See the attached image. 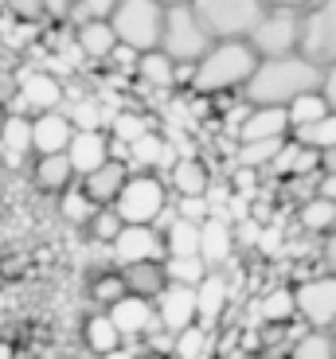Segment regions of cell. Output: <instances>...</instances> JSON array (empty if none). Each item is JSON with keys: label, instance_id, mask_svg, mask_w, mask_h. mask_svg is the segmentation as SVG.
Here are the masks:
<instances>
[{"label": "cell", "instance_id": "40", "mask_svg": "<svg viewBox=\"0 0 336 359\" xmlns=\"http://www.w3.org/2000/svg\"><path fill=\"white\" fill-rule=\"evenodd\" d=\"M126 293H129V289H126V278H121V269H118V273H102V278L90 285V297L98 301V305H106V309H109V305H118V301H121Z\"/></svg>", "mask_w": 336, "mask_h": 359}, {"label": "cell", "instance_id": "1", "mask_svg": "<svg viewBox=\"0 0 336 359\" xmlns=\"http://www.w3.org/2000/svg\"><path fill=\"white\" fill-rule=\"evenodd\" d=\"M325 86V67L309 63L301 51L278 55V59H258L250 82L243 86V102L250 106H290L301 94Z\"/></svg>", "mask_w": 336, "mask_h": 359}, {"label": "cell", "instance_id": "33", "mask_svg": "<svg viewBox=\"0 0 336 359\" xmlns=\"http://www.w3.org/2000/svg\"><path fill=\"white\" fill-rule=\"evenodd\" d=\"M290 137H270V141H238V168H270L274 156L282 153Z\"/></svg>", "mask_w": 336, "mask_h": 359}, {"label": "cell", "instance_id": "12", "mask_svg": "<svg viewBox=\"0 0 336 359\" xmlns=\"http://www.w3.org/2000/svg\"><path fill=\"white\" fill-rule=\"evenodd\" d=\"M156 305V320H161V328H168V332H184V328H191L196 324V285H176V281H168L164 285V293L153 301Z\"/></svg>", "mask_w": 336, "mask_h": 359}, {"label": "cell", "instance_id": "57", "mask_svg": "<svg viewBox=\"0 0 336 359\" xmlns=\"http://www.w3.org/2000/svg\"><path fill=\"white\" fill-rule=\"evenodd\" d=\"M0 12H4V0H0Z\"/></svg>", "mask_w": 336, "mask_h": 359}, {"label": "cell", "instance_id": "49", "mask_svg": "<svg viewBox=\"0 0 336 359\" xmlns=\"http://www.w3.org/2000/svg\"><path fill=\"white\" fill-rule=\"evenodd\" d=\"M317 0H266V8H297V12H305V8H313Z\"/></svg>", "mask_w": 336, "mask_h": 359}, {"label": "cell", "instance_id": "31", "mask_svg": "<svg viewBox=\"0 0 336 359\" xmlns=\"http://www.w3.org/2000/svg\"><path fill=\"white\" fill-rule=\"evenodd\" d=\"M67 109V117H71V126L74 129H86V133H106L109 129V121H114V114H106V109H102V102L98 98H90V94H86V98H74L71 106H63Z\"/></svg>", "mask_w": 336, "mask_h": 359}, {"label": "cell", "instance_id": "45", "mask_svg": "<svg viewBox=\"0 0 336 359\" xmlns=\"http://www.w3.org/2000/svg\"><path fill=\"white\" fill-rule=\"evenodd\" d=\"M47 20H59V24H71V12H74V0H43Z\"/></svg>", "mask_w": 336, "mask_h": 359}, {"label": "cell", "instance_id": "26", "mask_svg": "<svg viewBox=\"0 0 336 359\" xmlns=\"http://www.w3.org/2000/svg\"><path fill=\"white\" fill-rule=\"evenodd\" d=\"M74 168H71V156L67 153H51V156H39L36 161V184L43 191H55V196H59V191H67L74 184Z\"/></svg>", "mask_w": 336, "mask_h": 359}, {"label": "cell", "instance_id": "11", "mask_svg": "<svg viewBox=\"0 0 336 359\" xmlns=\"http://www.w3.org/2000/svg\"><path fill=\"white\" fill-rule=\"evenodd\" d=\"M109 254L121 269V266H137V262H164L168 246H164V234L156 226H121V234L109 243Z\"/></svg>", "mask_w": 336, "mask_h": 359}, {"label": "cell", "instance_id": "34", "mask_svg": "<svg viewBox=\"0 0 336 359\" xmlns=\"http://www.w3.org/2000/svg\"><path fill=\"white\" fill-rule=\"evenodd\" d=\"M290 359H336L332 332H325V328H305V332L293 340Z\"/></svg>", "mask_w": 336, "mask_h": 359}, {"label": "cell", "instance_id": "5", "mask_svg": "<svg viewBox=\"0 0 336 359\" xmlns=\"http://www.w3.org/2000/svg\"><path fill=\"white\" fill-rule=\"evenodd\" d=\"M191 8L215 39H250L255 24L262 20L266 0H191Z\"/></svg>", "mask_w": 336, "mask_h": 359}, {"label": "cell", "instance_id": "8", "mask_svg": "<svg viewBox=\"0 0 336 359\" xmlns=\"http://www.w3.org/2000/svg\"><path fill=\"white\" fill-rule=\"evenodd\" d=\"M309 63L336 67V0H317L301 12V47Z\"/></svg>", "mask_w": 336, "mask_h": 359}, {"label": "cell", "instance_id": "43", "mask_svg": "<svg viewBox=\"0 0 336 359\" xmlns=\"http://www.w3.org/2000/svg\"><path fill=\"white\" fill-rule=\"evenodd\" d=\"M114 8H118V0H74L71 24H82V20H109Z\"/></svg>", "mask_w": 336, "mask_h": 359}, {"label": "cell", "instance_id": "50", "mask_svg": "<svg viewBox=\"0 0 336 359\" xmlns=\"http://www.w3.org/2000/svg\"><path fill=\"white\" fill-rule=\"evenodd\" d=\"M98 359H137L133 351L126 348V344H121V348H114V351H106V355H98Z\"/></svg>", "mask_w": 336, "mask_h": 359}, {"label": "cell", "instance_id": "32", "mask_svg": "<svg viewBox=\"0 0 336 359\" xmlns=\"http://www.w3.org/2000/svg\"><path fill=\"white\" fill-rule=\"evenodd\" d=\"M59 211H63V219L67 223H74V226H90V219H94V211H98V203H94L86 191H82V184L74 180L67 191H59Z\"/></svg>", "mask_w": 336, "mask_h": 359}, {"label": "cell", "instance_id": "44", "mask_svg": "<svg viewBox=\"0 0 336 359\" xmlns=\"http://www.w3.org/2000/svg\"><path fill=\"white\" fill-rule=\"evenodd\" d=\"M4 12L16 16V20H24V24H39V20H47L43 0H4Z\"/></svg>", "mask_w": 336, "mask_h": 359}, {"label": "cell", "instance_id": "48", "mask_svg": "<svg viewBox=\"0 0 336 359\" xmlns=\"http://www.w3.org/2000/svg\"><path fill=\"white\" fill-rule=\"evenodd\" d=\"M321 94H325L328 109H336V67H325V86H321Z\"/></svg>", "mask_w": 336, "mask_h": 359}, {"label": "cell", "instance_id": "46", "mask_svg": "<svg viewBox=\"0 0 336 359\" xmlns=\"http://www.w3.org/2000/svg\"><path fill=\"white\" fill-rule=\"evenodd\" d=\"M317 196H325V199H332V203H336V168H321V176H317Z\"/></svg>", "mask_w": 336, "mask_h": 359}, {"label": "cell", "instance_id": "56", "mask_svg": "<svg viewBox=\"0 0 336 359\" xmlns=\"http://www.w3.org/2000/svg\"><path fill=\"white\" fill-rule=\"evenodd\" d=\"M332 348H336V328H332Z\"/></svg>", "mask_w": 336, "mask_h": 359}, {"label": "cell", "instance_id": "41", "mask_svg": "<svg viewBox=\"0 0 336 359\" xmlns=\"http://www.w3.org/2000/svg\"><path fill=\"white\" fill-rule=\"evenodd\" d=\"M109 133H114V141L133 144L137 137L149 133V121H145L141 114H114V121H109Z\"/></svg>", "mask_w": 336, "mask_h": 359}, {"label": "cell", "instance_id": "14", "mask_svg": "<svg viewBox=\"0 0 336 359\" xmlns=\"http://www.w3.org/2000/svg\"><path fill=\"white\" fill-rule=\"evenodd\" d=\"M71 137H74V126L67 117V109H51V114L32 117V149H36V156L67 153Z\"/></svg>", "mask_w": 336, "mask_h": 359}, {"label": "cell", "instance_id": "47", "mask_svg": "<svg viewBox=\"0 0 336 359\" xmlns=\"http://www.w3.org/2000/svg\"><path fill=\"white\" fill-rule=\"evenodd\" d=\"M321 262H325L328 273H336V231L325 234V243H321Z\"/></svg>", "mask_w": 336, "mask_h": 359}, {"label": "cell", "instance_id": "4", "mask_svg": "<svg viewBox=\"0 0 336 359\" xmlns=\"http://www.w3.org/2000/svg\"><path fill=\"white\" fill-rule=\"evenodd\" d=\"M168 184L161 172H129V180L121 184L114 211L121 215L126 226H153L156 215L168 207Z\"/></svg>", "mask_w": 336, "mask_h": 359}, {"label": "cell", "instance_id": "27", "mask_svg": "<svg viewBox=\"0 0 336 359\" xmlns=\"http://www.w3.org/2000/svg\"><path fill=\"white\" fill-rule=\"evenodd\" d=\"M290 137L301 141L305 149H313V153H321V156L336 153V109H328L325 117H317V121H309V126L293 129Z\"/></svg>", "mask_w": 336, "mask_h": 359}, {"label": "cell", "instance_id": "37", "mask_svg": "<svg viewBox=\"0 0 336 359\" xmlns=\"http://www.w3.org/2000/svg\"><path fill=\"white\" fill-rule=\"evenodd\" d=\"M258 313H262V320L270 324H285L297 316V301H293V289H274V293L262 297V305H258Z\"/></svg>", "mask_w": 336, "mask_h": 359}, {"label": "cell", "instance_id": "25", "mask_svg": "<svg viewBox=\"0 0 336 359\" xmlns=\"http://www.w3.org/2000/svg\"><path fill=\"white\" fill-rule=\"evenodd\" d=\"M133 74L145 82V86H153V90H173V86H176V63L161 51V47H153V51H141V55H137Z\"/></svg>", "mask_w": 336, "mask_h": 359}, {"label": "cell", "instance_id": "35", "mask_svg": "<svg viewBox=\"0 0 336 359\" xmlns=\"http://www.w3.org/2000/svg\"><path fill=\"white\" fill-rule=\"evenodd\" d=\"M285 114H290V133L301 126H309V121H317V117L328 114V102L321 90H313V94H301V98H293L290 106H285Z\"/></svg>", "mask_w": 336, "mask_h": 359}, {"label": "cell", "instance_id": "54", "mask_svg": "<svg viewBox=\"0 0 336 359\" xmlns=\"http://www.w3.org/2000/svg\"><path fill=\"white\" fill-rule=\"evenodd\" d=\"M325 168H336V153H328V156H325Z\"/></svg>", "mask_w": 336, "mask_h": 359}, {"label": "cell", "instance_id": "42", "mask_svg": "<svg viewBox=\"0 0 336 359\" xmlns=\"http://www.w3.org/2000/svg\"><path fill=\"white\" fill-rule=\"evenodd\" d=\"M211 199L208 196H176V215L180 219H191V223H208L211 219Z\"/></svg>", "mask_w": 336, "mask_h": 359}, {"label": "cell", "instance_id": "39", "mask_svg": "<svg viewBox=\"0 0 336 359\" xmlns=\"http://www.w3.org/2000/svg\"><path fill=\"white\" fill-rule=\"evenodd\" d=\"M121 226H126V223H121V215L114 211V207H98L86 231H90L94 243H106V246H109V243H114V238L121 234Z\"/></svg>", "mask_w": 336, "mask_h": 359}, {"label": "cell", "instance_id": "53", "mask_svg": "<svg viewBox=\"0 0 336 359\" xmlns=\"http://www.w3.org/2000/svg\"><path fill=\"white\" fill-rule=\"evenodd\" d=\"M137 359H176V355H156V351H149V355H137Z\"/></svg>", "mask_w": 336, "mask_h": 359}, {"label": "cell", "instance_id": "17", "mask_svg": "<svg viewBox=\"0 0 336 359\" xmlns=\"http://www.w3.org/2000/svg\"><path fill=\"white\" fill-rule=\"evenodd\" d=\"M227 301H231V289H227V278L219 273V269H211L208 278L196 285V324H203V328H215V320L223 313H227Z\"/></svg>", "mask_w": 336, "mask_h": 359}, {"label": "cell", "instance_id": "30", "mask_svg": "<svg viewBox=\"0 0 336 359\" xmlns=\"http://www.w3.org/2000/svg\"><path fill=\"white\" fill-rule=\"evenodd\" d=\"M200 231L203 223H191V219H173V226L164 231V246H168V258H191L200 254Z\"/></svg>", "mask_w": 336, "mask_h": 359}, {"label": "cell", "instance_id": "7", "mask_svg": "<svg viewBox=\"0 0 336 359\" xmlns=\"http://www.w3.org/2000/svg\"><path fill=\"white\" fill-rule=\"evenodd\" d=\"M246 43L258 51V59L293 55L301 47V12L297 8H266Z\"/></svg>", "mask_w": 336, "mask_h": 359}, {"label": "cell", "instance_id": "28", "mask_svg": "<svg viewBox=\"0 0 336 359\" xmlns=\"http://www.w3.org/2000/svg\"><path fill=\"white\" fill-rule=\"evenodd\" d=\"M297 219L309 234H321V238H325V234L336 231V203L325 196H309V199H301Z\"/></svg>", "mask_w": 336, "mask_h": 359}, {"label": "cell", "instance_id": "13", "mask_svg": "<svg viewBox=\"0 0 336 359\" xmlns=\"http://www.w3.org/2000/svg\"><path fill=\"white\" fill-rule=\"evenodd\" d=\"M106 313H109V320L118 324L121 340H141V336H149L156 324H161V320H156V305H153V301L133 297V293H126L118 305H109Z\"/></svg>", "mask_w": 336, "mask_h": 359}, {"label": "cell", "instance_id": "21", "mask_svg": "<svg viewBox=\"0 0 336 359\" xmlns=\"http://www.w3.org/2000/svg\"><path fill=\"white\" fill-rule=\"evenodd\" d=\"M325 168V156L313 153V149H305L301 141H285L282 144V153L274 156L270 172H278L282 180H297V176H317V172Z\"/></svg>", "mask_w": 336, "mask_h": 359}, {"label": "cell", "instance_id": "51", "mask_svg": "<svg viewBox=\"0 0 336 359\" xmlns=\"http://www.w3.org/2000/svg\"><path fill=\"white\" fill-rule=\"evenodd\" d=\"M4 121H8V106L0 102V133H4Z\"/></svg>", "mask_w": 336, "mask_h": 359}, {"label": "cell", "instance_id": "16", "mask_svg": "<svg viewBox=\"0 0 336 359\" xmlns=\"http://www.w3.org/2000/svg\"><path fill=\"white\" fill-rule=\"evenodd\" d=\"M235 137H238V141H270V137H290V114H285V106H250Z\"/></svg>", "mask_w": 336, "mask_h": 359}, {"label": "cell", "instance_id": "22", "mask_svg": "<svg viewBox=\"0 0 336 359\" xmlns=\"http://www.w3.org/2000/svg\"><path fill=\"white\" fill-rule=\"evenodd\" d=\"M164 184H168V191H176V196H208V188H211L208 164H203L200 156H180V161L173 164V172L164 176Z\"/></svg>", "mask_w": 336, "mask_h": 359}, {"label": "cell", "instance_id": "36", "mask_svg": "<svg viewBox=\"0 0 336 359\" xmlns=\"http://www.w3.org/2000/svg\"><path fill=\"white\" fill-rule=\"evenodd\" d=\"M164 273H168V281H176V285H200L211 269L200 254H191V258H164Z\"/></svg>", "mask_w": 336, "mask_h": 359}, {"label": "cell", "instance_id": "29", "mask_svg": "<svg viewBox=\"0 0 336 359\" xmlns=\"http://www.w3.org/2000/svg\"><path fill=\"white\" fill-rule=\"evenodd\" d=\"M82 344L94 351V355H106V351H114V348H121V332H118V324L109 320V313H98V316H90V320L82 324Z\"/></svg>", "mask_w": 336, "mask_h": 359}, {"label": "cell", "instance_id": "20", "mask_svg": "<svg viewBox=\"0 0 336 359\" xmlns=\"http://www.w3.org/2000/svg\"><path fill=\"white\" fill-rule=\"evenodd\" d=\"M231 250H235V231L223 215H211L200 231V258L208 262V269H219L231 262Z\"/></svg>", "mask_w": 336, "mask_h": 359}, {"label": "cell", "instance_id": "18", "mask_svg": "<svg viewBox=\"0 0 336 359\" xmlns=\"http://www.w3.org/2000/svg\"><path fill=\"white\" fill-rule=\"evenodd\" d=\"M126 180H129V164L126 161H106L102 168H94L90 176H82L79 184L98 207H114V199H118V191H121Z\"/></svg>", "mask_w": 336, "mask_h": 359}, {"label": "cell", "instance_id": "38", "mask_svg": "<svg viewBox=\"0 0 336 359\" xmlns=\"http://www.w3.org/2000/svg\"><path fill=\"white\" fill-rule=\"evenodd\" d=\"M203 351H208V328L203 324H191V328L176 332V348H173L176 359H203Z\"/></svg>", "mask_w": 336, "mask_h": 359}, {"label": "cell", "instance_id": "52", "mask_svg": "<svg viewBox=\"0 0 336 359\" xmlns=\"http://www.w3.org/2000/svg\"><path fill=\"white\" fill-rule=\"evenodd\" d=\"M0 359H12V344H0Z\"/></svg>", "mask_w": 336, "mask_h": 359}, {"label": "cell", "instance_id": "55", "mask_svg": "<svg viewBox=\"0 0 336 359\" xmlns=\"http://www.w3.org/2000/svg\"><path fill=\"white\" fill-rule=\"evenodd\" d=\"M161 4H164V8H168V4H188V0H161Z\"/></svg>", "mask_w": 336, "mask_h": 359}, {"label": "cell", "instance_id": "3", "mask_svg": "<svg viewBox=\"0 0 336 359\" xmlns=\"http://www.w3.org/2000/svg\"><path fill=\"white\" fill-rule=\"evenodd\" d=\"M215 39L208 36V27L200 24L196 8L188 4H168L164 8V27H161V51L173 63H200L203 55L211 51Z\"/></svg>", "mask_w": 336, "mask_h": 359}, {"label": "cell", "instance_id": "2", "mask_svg": "<svg viewBox=\"0 0 336 359\" xmlns=\"http://www.w3.org/2000/svg\"><path fill=\"white\" fill-rule=\"evenodd\" d=\"M258 67V51L246 39H219V43H211V51L203 55L200 63H196V79H191V90L196 94H231V90H238L243 94V86L250 82V74H255Z\"/></svg>", "mask_w": 336, "mask_h": 359}, {"label": "cell", "instance_id": "23", "mask_svg": "<svg viewBox=\"0 0 336 359\" xmlns=\"http://www.w3.org/2000/svg\"><path fill=\"white\" fill-rule=\"evenodd\" d=\"M121 278H126V289L133 297H145V301H156L168 285V273H164V262H137V266H121Z\"/></svg>", "mask_w": 336, "mask_h": 359}, {"label": "cell", "instance_id": "19", "mask_svg": "<svg viewBox=\"0 0 336 359\" xmlns=\"http://www.w3.org/2000/svg\"><path fill=\"white\" fill-rule=\"evenodd\" d=\"M74 43H79L82 59L106 63L109 51L118 47V32H114L109 20H82V24H74Z\"/></svg>", "mask_w": 336, "mask_h": 359}, {"label": "cell", "instance_id": "6", "mask_svg": "<svg viewBox=\"0 0 336 359\" xmlns=\"http://www.w3.org/2000/svg\"><path fill=\"white\" fill-rule=\"evenodd\" d=\"M109 24L118 32V43L133 51H153L161 47L164 4L161 0H118V8L109 12Z\"/></svg>", "mask_w": 336, "mask_h": 359}, {"label": "cell", "instance_id": "24", "mask_svg": "<svg viewBox=\"0 0 336 359\" xmlns=\"http://www.w3.org/2000/svg\"><path fill=\"white\" fill-rule=\"evenodd\" d=\"M0 153L8 164H20L27 161V153H36L32 149V117L27 114H12L8 109V121H4V133H0Z\"/></svg>", "mask_w": 336, "mask_h": 359}, {"label": "cell", "instance_id": "10", "mask_svg": "<svg viewBox=\"0 0 336 359\" xmlns=\"http://www.w3.org/2000/svg\"><path fill=\"white\" fill-rule=\"evenodd\" d=\"M67 94H63V82L47 71H32L20 79L16 86V98L8 102L12 114H27V117H39V114H51V109H63Z\"/></svg>", "mask_w": 336, "mask_h": 359}, {"label": "cell", "instance_id": "9", "mask_svg": "<svg viewBox=\"0 0 336 359\" xmlns=\"http://www.w3.org/2000/svg\"><path fill=\"white\" fill-rule=\"evenodd\" d=\"M293 301H297V316L309 328H336V273H321V278H305L293 289Z\"/></svg>", "mask_w": 336, "mask_h": 359}, {"label": "cell", "instance_id": "15", "mask_svg": "<svg viewBox=\"0 0 336 359\" xmlns=\"http://www.w3.org/2000/svg\"><path fill=\"white\" fill-rule=\"evenodd\" d=\"M67 156H71V168H74V176H90L94 168H102L106 161H114L109 156V137L102 133H86V129H74V137H71V144H67Z\"/></svg>", "mask_w": 336, "mask_h": 359}]
</instances>
